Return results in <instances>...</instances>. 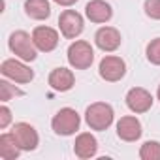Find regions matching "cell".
Segmentation results:
<instances>
[{
    "label": "cell",
    "mask_w": 160,
    "mask_h": 160,
    "mask_svg": "<svg viewBox=\"0 0 160 160\" xmlns=\"http://www.w3.org/2000/svg\"><path fill=\"white\" fill-rule=\"evenodd\" d=\"M113 119H115V111L106 102H94L85 111V122H87V126L91 130H96V132L108 130L113 124Z\"/></svg>",
    "instance_id": "cell-1"
},
{
    "label": "cell",
    "mask_w": 160,
    "mask_h": 160,
    "mask_svg": "<svg viewBox=\"0 0 160 160\" xmlns=\"http://www.w3.org/2000/svg\"><path fill=\"white\" fill-rule=\"evenodd\" d=\"M8 45H10V51L25 62H32V60L38 58V47H36L32 36L25 30L12 32L10 40H8Z\"/></svg>",
    "instance_id": "cell-2"
},
{
    "label": "cell",
    "mask_w": 160,
    "mask_h": 160,
    "mask_svg": "<svg viewBox=\"0 0 160 160\" xmlns=\"http://www.w3.org/2000/svg\"><path fill=\"white\" fill-rule=\"evenodd\" d=\"M81 126V117L72 108H62L57 111V115L51 121V128L57 136H73Z\"/></svg>",
    "instance_id": "cell-3"
},
{
    "label": "cell",
    "mask_w": 160,
    "mask_h": 160,
    "mask_svg": "<svg viewBox=\"0 0 160 160\" xmlns=\"http://www.w3.org/2000/svg\"><path fill=\"white\" fill-rule=\"evenodd\" d=\"M68 62L75 70H87L94 62V49L89 42L85 40H75L68 47Z\"/></svg>",
    "instance_id": "cell-4"
},
{
    "label": "cell",
    "mask_w": 160,
    "mask_h": 160,
    "mask_svg": "<svg viewBox=\"0 0 160 160\" xmlns=\"http://www.w3.org/2000/svg\"><path fill=\"white\" fill-rule=\"evenodd\" d=\"M0 73L4 77L12 79L15 83H30L34 79V70L25 64V60H15V58H6L0 66Z\"/></svg>",
    "instance_id": "cell-5"
},
{
    "label": "cell",
    "mask_w": 160,
    "mask_h": 160,
    "mask_svg": "<svg viewBox=\"0 0 160 160\" xmlns=\"http://www.w3.org/2000/svg\"><path fill=\"white\" fill-rule=\"evenodd\" d=\"M58 28H60V34L64 38L75 40L77 36H81V32L85 30L83 15L77 13L75 10H64L58 15Z\"/></svg>",
    "instance_id": "cell-6"
},
{
    "label": "cell",
    "mask_w": 160,
    "mask_h": 160,
    "mask_svg": "<svg viewBox=\"0 0 160 160\" xmlns=\"http://www.w3.org/2000/svg\"><path fill=\"white\" fill-rule=\"evenodd\" d=\"M98 73L104 81H109V83H117L126 75V62L121 58V57H115V55H108L100 60V66H98Z\"/></svg>",
    "instance_id": "cell-7"
},
{
    "label": "cell",
    "mask_w": 160,
    "mask_h": 160,
    "mask_svg": "<svg viewBox=\"0 0 160 160\" xmlns=\"http://www.w3.org/2000/svg\"><path fill=\"white\" fill-rule=\"evenodd\" d=\"M12 134L15 136L21 151H27V152L36 151V147L40 143V136H38V132H36V128L32 124H28V122H15L13 128H12Z\"/></svg>",
    "instance_id": "cell-8"
},
{
    "label": "cell",
    "mask_w": 160,
    "mask_h": 160,
    "mask_svg": "<svg viewBox=\"0 0 160 160\" xmlns=\"http://www.w3.org/2000/svg\"><path fill=\"white\" fill-rule=\"evenodd\" d=\"M152 96L147 89L143 87H134L126 92V106L132 113H147L152 108Z\"/></svg>",
    "instance_id": "cell-9"
},
{
    "label": "cell",
    "mask_w": 160,
    "mask_h": 160,
    "mask_svg": "<svg viewBox=\"0 0 160 160\" xmlns=\"http://www.w3.org/2000/svg\"><path fill=\"white\" fill-rule=\"evenodd\" d=\"M32 40H34L38 51H42V53H51V51L57 49L60 38H58V32H57L55 28L45 27V25H40V27H36V28L32 30Z\"/></svg>",
    "instance_id": "cell-10"
},
{
    "label": "cell",
    "mask_w": 160,
    "mask_h": 160,
    "mask_svg": "<svg viewBox=\"0 0 160 160\" xmlns=\"http://www.w3.org/2000/svg\"><path fill=\"white\" fill-rule=\"evenodd\" d=\"M121 32L115 27H102L96 30L94 34V43L98 49H102L104 53H113L121 47Z\"/></svg>",
    "instance_id": "cell-11"
},
{
    "label": "cell",
    "mask_w": 160,
    "mask_h": 160,
    "mask_svg": "<svg viewBox=\"0 0 160 160\" xmlns=\"http://www.w3.org/2000/svg\"><path fill=\"white\" fill-rule=\"evenodd\" d=\"M141 134H143V128H141V122H139L138 117L126 115V117H121L117 121V136H119V139L132 143V141H138L141 138Z\"/></svg>",
    "instance_id": "cell-12"
},
{
    "label": "cell",
    "mask_w": 160,
    "mask_h": 160,
    "mask_svg": "<svg viewBox=\"0 0 160 160\" xmlns=\"http://www.w3.org/2000/svg\"><path fill=\"white\" fill-rule=\"evenodd\" d=\"M47 83L57 92H68L75 85V75L68 68H55L47 77Z\"/></svg>",
    "instance_id": "cell-13"
},
{
    "label": "cell",
    "mask_w": 160,
    "mask_h": 160,
    "mask_svg": "<svg viewBox=\"0 0 160 160\" xmlns=\"http://www.w3.org/2000/svg\"><path fill=\"white\" fill-rule=\"evenodd\" d=\"M85 15L91 23L102 25V23H108L113 17V8L106 0H91L85 6Z\"/></svg>",
    "instance_id": "cell-14"
},
{
    "label": "cell",
    "mask_w": 160,
    "mask_h": 160,
    "mask_svg": "<svg viewBox=\"0 0 160 160\" xmlns=\"http://www.w3.org/2000/svg\"><path fill=\"white\" fill-rule=\"evenodd\" d=\"M73 152H75V156L83 158V160L96 156V152H98V139L91 132H81V134L75 138Z\"/></svg>",
    "instance_id": "cell-15"
},
{
    "label": "cell",
    "mask_w": 160,
    "mask_h": 160,
    "mask_svg": "<svg viewBox=\"0 0 160 160\" xmlns=\"http://www.w3.org/2000/svg\"><path fill=\"white\" fill-rule=\"evenodd\" d=\"M25 13L34 21H45L51 17L49 0H25Z\"/></svg>",
    "instance_id": "cell-16"
},
{
    "label": "cell",
    "mask_w": 160,
    "mask_h": 160,
    "mask_svg": "<svg viewBox=\"0 0 160 160\" xmlns=\"http://www.w3.org/2000/svg\"><path fill=\"white\" fill-rule=\"evenodd\" d=\"M21 147L12 132H6L0 136V158L2 160H15L21 154Z\"/></svg>",
    "instance_id": "cell-17"
},
{
    "label": "cell",
    "mask_w": 160,
    "mask_h": 160,
    "mask_svg": "<svg viewBox=\"0 0 160 160\" xmlns=\"http://www.w3.org/2000/svg\"><path fill=\"white\" fill-rule=\"evenodd\" d=\"M139 158L141 160H160V141H154V139L145 141L139 149Z\"/></svg>",
    "instance_id": "cell-18"
},
{
    "label": "cell",
    "mask_w": 160,
    "mask_h": 160,
    "mask_svg": "<svg viewBox=\"0 0 160 160\" xmlns=\"http://www.w3.org/2000/svg\"><path fill=\"white\" fill-rule=\"evenodd\" d=\"M25 92L21 91V89H17L15 85H12L10 81H6V79H2L0 81V100H2L4 104L6 102H10L12 98H15V96H23Z\"/></svg>",
    "instance_id": "cell-19"
},
{
    "label": "cell",
    "mask_w": 160,
    "mask_h": 160,
    "mask_svg": "<svg viewBox=\"0 0 160 160\" xmlns=\"http://www.w3.org/2000/svg\"><path fill=\"white\" fill-rule=\"evenodd\" d=\"M145 55H147V60L154 66H160V38H154L147 43L145 47Z\"/></svg>",
    "instance_id": "cell-20"
},
{
    "label": "cell",
    "mask_w": 160,
    "mask_h": 160,
    "mask_svg": "<svg viewBox=\"0 0 160 160\" xmlns=\"http://www.w3.org/2000/svg\"><path fill=\"white\" fill-rule=\"evenodd\" d=\"M143 10H145L147 17H151L154 21H160V0H145Z\"/></svg>",
    "instance_id": "cell-21"
},
{
    "label": "cell",
    "mask_w": 160,
    "mask_h": 160,
    "mask_svg": "<svg viewBox=\"0 0 160 160\" xmlns=\"http://www.w3.org/2000/svg\"><path fill=\"white\" fill-rule=\"evenodd\" d=\"M12 122V109L8 106H2L0 108V128H8V124Z\"/></svg>",
    "instance_id": "cell-22"
},
{
    "label": "cell",
    "mask_w": 160,
    "mask_h": 160,
    "mask_svg": "<svg viewBox=\"0 0 160 160\" xmlns=\"http://www.w3.org/2000/svg\"><path fill=\"white\" fill-rule=\"evenodd\" d=\"M55 4H58V6H64V8H70V6H73L77 0H53Z\"/></svg>",
    "instance_id": "cell-23"
},
{
    "label": "cell",
    "mask_w": 160,
    "mask_h": 160,
    "mask_svg": "<svg viewBox=\"0 0 160 160\" xmlns=\"http://www.w3.org/2000/svg\"><path fill=\"white\" fill-rule=\"evenodd\" d=\"M156 98L160 100V85H158V91H156Z\"/></svg>",
    "instance_id": "cell-24"
}]
</instances>
